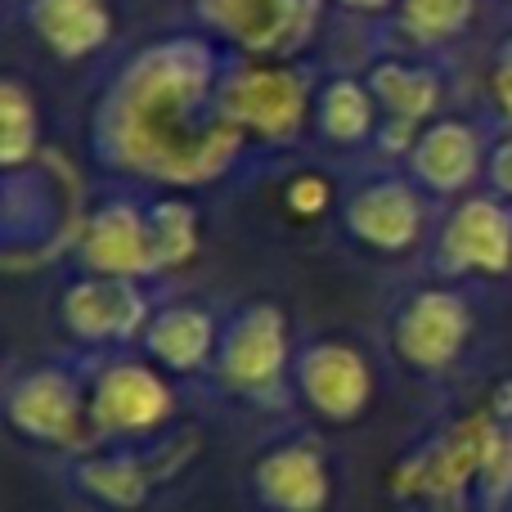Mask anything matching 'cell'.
<instances>
[{
  "mask_svg": "<svg viewBox=\"0 0 512 512\" xmlns=\"http://www.w3.org/2000/svg\"><path fill=\"white\" fill-rule=\"evenodd\" d=\"M225 63L207 36H167L113 72L95 104V158L117 176L167 189L221 180L248 140L221 113Z\"/></svg>",
  "mask_w": 512,
  "mask_h": 512,
  "instance_id": "obj_1",
  "label": "cell"
},
{
  "mask_svg": "<svg viewBox=\"0 0 512 512\" xmlns=\"http://www.w3.org/2000/svg\"><path fill=\"white\" fill-rule=\"evenodd\" d=\"M86 405L95 445L149 450L180 423L176 378L140 351L99 355L86 369Z\"/></svg>",
  "mask_w": 512,
  "mask_h": 512,
  "instance_id": "obj_2",
  "label": "cell"
},
{
  "mask_svg": "<svg viewBox=\"0 0 512 512\" xmlns=\"http://www.w3.org/2000/svg\"><path fill=\"white\" fill-rule=\"evenodd\" d=\"M292 364H297V346H292L288 310L270 297H256L225 319L212 378L225 396L274 409L292 400Z\"/></svg>",
  "mask_w": 512,
  "mask_h": 512,
  "instance_id": "obj_3",
  "label": "cell"
},
{
  "mask_svg": "<svg viewBox=\"0 0 512 512\" xmlns=\"http://www.w3.org/2000/svg\"><path fill=\"white\" fill-rule=\"evenodd\" d=\"M5 427L27 450L45 454H77L95 450L86 405V369L59 360H41L18 369L5 382Z\"/></svg>",
  "mask_w": 512,
  "mask_h": 512,
  "instance_id": "obj_4",
  "label": "cell"
},
{
  "mask_svg": "<svg viewBox=\"0 0 512 512\" xmlns=\"http://www.w3.org/2000/svg\"><path fill=\"white\" fill-rule=\"evenodd\" d=\"M221 113L248 144H292L315 126V81L292 59H239L221 77Z\"/></svg>",
  "mask_w": 512,
  "mask_h": 512,
  "instance_id": "obj_5",
  "label": "cell"
},
{
  "mask_svg": "<svg viewBox=\"0 0 512 512\" xmlns=\"http://www.w3.org/2000/svg\"><path fill=\"white\" fill-rule=\"evenodd\" d=\"M477 337V306L454 283H423L387 319L391 355L414 378H445L459 369Z\"/></svg>",
  "mask_w": 512,
  "mask_h": 512,
  "instance_id": "obj_6",
  "label": "cell"
},
{
  "mask_svg": "<svg viewBox=\"0 0 512 512\" xmlns=\"http://www.w3.org/2000/svg\"><path fill=\"white\" fill-rule=\"evenodd\" d=\"M292 400L319 427H355L373 414L378 400V369L369 351L342 333L310 337L297 346L292 364Z\"/></svg>",
  "mask_w": 512,
  "mask_h": 512,
  "instance_id": "obj_7",
  "label": "cell"
},
{
  "mask_svg": "<svg viewBox=\"0 0 512 512\" xmlns=\"http://www.w3.org/2000/svg\"><path fill=\"white\" fill-rule=\"evenodd\" d=\"M153 297L144 283L131 279H104V274H77L59 292V328L72 346L95 355H117L140 346L144 328L153 319Z\"/></svg>",
  "mask_w": 512,
  "mask_h": 512,
  "instance_id": "obj_8",
  "label": "cell"
},
{
  "mask_svg": "<svg viewBox=\"0 0 512 512\" xmlns=\"http://www.w3.org/2000/svg\"><path fill=\"white\" fill-rule=\"evenodd\" d=\"M194 14L243 59H292L315 36L324 0H194Z\"/></svg>",
  "mask_w": 512,
  "mask_h": 512,
  "instance_id": "obj_9",
  "label": "cell"
},
{
  "mask_svg": "<svg viewBox=\"0 0 512 512\" xmlns=\"http://www.w3.org/2000/svg\"><path fill=\"white\" fill-rule=\"evenodd\" d=\"M252 504L261 512H333L337 468L315 432L270 441L248 468Z\"/></svg>",
  "mask_w": 512,
  "mask_h": 512,
  "instance_id": "obj_10",
  "label": "cell"
},
{
  "mask_svg": "<svg viewBox=\"0 0 512 512\" xmlns=\"http://www.w3.org/2000/svg\"><path fill=\"white\" fill-rule=\"evenodd\" d=\"M436 265L450 279H508L512 203L499 194H463L436 230Z\"/></svg>",
  "mask_w": 512,
  "mask_h": 512,
  "instance_id": "obj_11",
  "label": "cell"
},
{
  "mask_svg": "<svg viewBox=\"0 0 512 512\" xmlns=\"http://www.w3.org/2000/svg\"><path fill=\"white\" fill-rule=\"evenodd\" d=\"M342 230L373 256H414L432 230L427 194L405 176H378L342 203Z\"/></svg>",
  "mask_w": 512,
  "mask_h": 512,
  "instance_id": "obj_12",
  "label": "cell"
},
{
  "mask_svg": "<svg viewBox=\"0 0 512 512\" xmlns=\"http://www.w3.org/2000/svg\"><path fill=\"white\" fill-rule=\"evenodd\" d=\"M77 261L81 274H104V279L149 283L162 274L158 248L149 230V207L131 198H104L77 225Z\"/></svg>",
  "mask_w": 512,
  "mask_h": 512,
  "instance_id": "obj_13",
  "label": "cell"
},
{
  "mask_svg": "<svg viewBox=\"0 0 512 512\" xmlns=\"http://www.w3.org/2000/svg\"><path fill=\"white\" fill-rule=\"evenodd\" d=\"M490 144L477 122L468 117H436L423 126L414 153H409V176L423 194L436 198H459L486 176Z\"/></svg>",
  "mask_w": 512,
  "mask_h": 512,
  "instance_id": "obj_14",
  "label": "cell"
},
{
  "mask_svg": "<svg viewBox=\"0 0 512 512\" xmlns=\"http://www.w3.org/2000/svg\"><path fill=\"white\" fill-rule=\"evenodd\" d=\"M225 319L198 301H167L153 310L149 328L140 337V355H149L162 373L171 378H203L216 364Z\"/></svg>",
  "mask_w": 512,
  "mask_h": 512,
  "instance_id": "obj_15",
  "label": "cell"
},
{
  "mask_svg": "<svg viewBox=\"0 0 512 512\" xmlns=\"http://www.w3.org/2000/svg\"><path fill=\"white\" fill-rule=\"evenodd\" d=\"M23 23L59 63L95 59L117 32L108 0H23Z\"/></svg>",
  "mask_w": 512,
  "mask_h": 512,
  "instance_id": "obj_16",
  "label": "cell"
},
{
  "mask_svg": "<svg viewBox=\"0 0 512 512\" xmlns=\"http://www.w3.org/2000/svg\"><path fill=\"white\" fill-rule=\"evenodd\" d=\"M68 477L77 495H86L104 512H140L149 504L153 486H162V472L149 463V454L126 450V445H95V450L77 454Z\"/></svg>",
  "mask_w": 512,
  "mask_h": 512,
  "instance_id": "obj_17",
  "label": "cell"
},
{
  "mask_svg": "<svg viewBox=\"0 0 512 512\" xmlns=\"http://www.w3.org/2000/svg\"><path fill=\"white\" fill-rule=\"evenodd\" d=\"M369 90L378 95L382 122H400L409 131H423V126L436 122L445 104V86L432 68H418V63L405 59H378L369 68Z\"/></svg>",
  "mask_w": 512,
  "mask_h": 512,
  "instance_id": "obj_18",
  "label": "cell"
},
{
  "mask_svg": "<svg viewBox=\"0 0 512 512\" xmlns=\"http://www.w3.org/2000/svg\"><path fill=\"white\" fill-rule=\"evenodd\" d=\"M378 126H382V108H378V95L369 90V81L333 77L319 86L315 131L324 135V144H333V149H360V144L378 140Z\"/></svg>",
  "mask_w": 512,
  "mask_h": 512,
  "instance_id": "obj_19",
  "label": "cell"
},
{
  "mask_svg": "<svg viewBox=\"0 0 512 512\" xmlns=\"http://www.w3.org/2000/svg\"><path fill=\"white\" fill-rule=\"evenodd\" d=\"M36 153H41V104L36 90L9 72L0 81V162L9 176H18L36 162Z\"/></svg>",
  "mask_w": 512,
  "mask_h": 512,
  "instance_id": "obj_20",
  "label": "cell"
},
{
  "mask_svg": "<svg viewBox=\"0 0 512 512\" xmlns=\"http://www.w3.org/2000/svg\"><path fill=\"white\" fill-rule=\"evenodd\" d=\"M149 230H153V248H158L162 274L189 270L203 252V216L189 198L167 194L149 203Z\"/></svg>",
  "mask_w": 512,
  "mask_h": 512,
  "instance_id": "obj_21",
  "label": "cell"
},
{
  "mask_svg": "<svg viewBox=\"0 0 512 512\" xmlns=\"http://www.w3.org/2000/svg\"><path fill=\"white\" fill-rule=\"evenodd\" d=\"M477 9H481V0H400L396 27L418 50H441V45L472 32Z\"/></svg>",
  "mask_w": 512,
  "mask_h": 512,
  "instance_id": "obj_22",
  "label": "cell"
},
{
  "mask_svg": "<svg viewBox=\"0 0 512 512\" xmlns=\"http://www.w3.org/2000/svg\"><path fill=\"white\" fill-rule=\"evenodd\" d=\"M472 499H477V512H504L512 504V423H504V418L486 441Z\"/></svg>",
  "mask_w": 512,
  "mask_h": 512,
  "instance_id": "obj_23",
  "label": "cell"
},
{
  "mask_svg": "<svg viewBox=\"0 0 512 512\" xmlns=\"http://www.w3.org/2000/svg\"><path fill=\"white\" fill-rule=\"evenodd\" d=\"M337 203V189L324 171H297V176L283 185V207H288L292 221H319L328 216Z\"/></svg>",
  "mask_w": 512,
  "mask_h": 512,
  "instance_id": "obj_24",
  "label": "cell"
},
{
  "mask_svg": "<svg viewBox=\"0 0 512 512\" xmlns=\"http://www.w3.org/2000/svg\"><path fill=\"white\" fill-rule=\"evenodd\" d=\"M486 180L504 203H512V135L490 144V162H486Z\"/></svg>",
  "mask_w": 512,
  "mask_h": 512,
  "instance_id": "obj_25",
  "label": "cell"
},
{
  "mask_svg": "<svg viewBox=\"0 0 512 512\" xmlns=\"http://www.w3.org/2000/svg\"><path fill=\"white\" fill-rule=\"evenodd\" d=\"M490 99L512 122V63L508 59H495V68H490Z\"/></svg>",
  "mask_w": 512,
  "mask_h": 512,
  "instance_id": "obj_26",
  "label": "cell"
},
{
  "mask_svg": "<svg viewBox=\"0 0 512 512\" xmlns=\"http://www.w3.org/2000/svg\"><path fill=\"white\" fill-rule=\"evenodd\" d=\"M346 14H360V18H378V14H391L400 9V0H337Z\"/></svg>",
  "mask_w": 512,
  "mask_h": 512,
  "instance_id": "obj_27",
  "label": "cell"
},
{
  "mask_svg": "<svg viewBox=\"0 0 512 512\" xmlns=\"http://www.w3.org/2000/svg\"><path fill=\"white\" fill-rule=\"evenodd\" d=\"M499 59H508V63H512V36L504 41V50H499Z\"/></svg>",
  "mask_w": 512,
  "mask_h": 512,
  "instance_id": "obj_28",
  "label": "cell"
},
{
  "mask_svg": "<svg viewBox=\"0 0 512 512\" xmlns=\"http://www.w3.org/2000/svg\"><path fill=\"white\" fill-rule=\"evenodd\" d=\"M9 5H18V0H9Z\"/></svg>",
  "mask_w": 512,
  "mask_h": 512,
  "instance_id": "obj_29",
  "label": "cell"
}]
</instances>
